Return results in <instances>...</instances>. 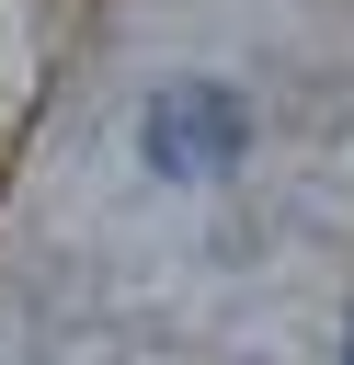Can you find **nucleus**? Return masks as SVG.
<instances>
[{"mask_svg": "<svg viewBox=\"0 0 354 365\" xmlns=\"http://www.w3.org/2000/svg\"><path fill=\"white\" fill-rule=\"evenodd\" d=\"M148 171H171V182H206V171H240V148H251V103L228 91V80H183V91H160L148 103Z\"/></svg>", "mask_w": 354, "mask_h": 365, "instance_id": "obj_1", "label": "nucleus"}, {"mask_svg": "<svg viewBox=\"0 0 354 365\" xmlns=\"http://www.w3.org/2000/svg\"><path fill=\"white\" fill-rule=\"evenodd\" d=\"M343 365H354V342H343Z\"/></svg>", "mask_w": 354, "mask_h": 365, "instance_id": "obj_2", "label": "nucleus"}]
</instances>
